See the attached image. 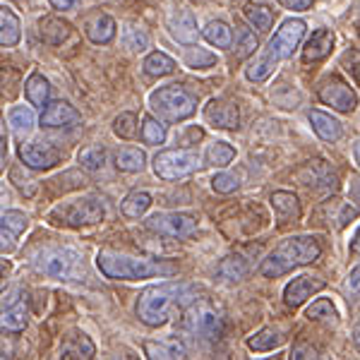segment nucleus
Masks as SVG:
<instances>
[{"instance_id":"obj_22","label":"nucleus","mask_w":360,"mask_h":360,"mask_svg":"<svg viewBox=\"0 0 360 360\" xmlns=\"http://www.w3.org/2000/svg\"><path fill=\"white\" fill-rule=\"evenodd\" d=\"M20 39H22L20 17H17L10 8L0 5V46L13 49V46L20 44Z\"/></svg>"},{"instance_id":"obj_21","label":"nucleus","mask_w":360,"mask_h":360,"mask_svg":"<svg viewBox=\"0 0 360 360\" xmlns=\"http://www.w3.org/2000/svg\"><path fill=\"white\" fill-rule=\"evenodd\" d=\"M86 37H89L91 44H111L115 39V20L111 15L106 13H96L91 15L89 20H86Z\"/></svg>"},{"instance_id":"obj_25","label":"nucleus","mask_w":360,"mask_h":360,"mask_svg":"<svg viewBox=\"0 0 360 360\" xmlns=\"http://www.w3.org/2000/svg\"><path fill=\"white\" fill-rule=\"evenodd\" d=\"M25 96L27 101L32 103V106H46L49 103V96H51V84L49 79L44 77V75L34 72L29 75V79L25 82Z\"/></svg>"},{"instance_id":"obj_33","label":"nucleus","mask_w":360,"mask_h":360,"mask_svg":"<svg viewBox=\"0 0 360 360\" xmlns=\"http://www.w3.org/2000/svg\"><path fill=\"white\" fill-rule=\"evenodd\" d=\"M94 353H96L94 344L84 334H75V339L63 344L60 348V358H94Z\"/></svg>"},{"instance_id":"obj_44","label":"nucleus","mask_w":360,"mask_h":360,"mask_svg":"<svg viewBox=\"0 0 360 360\" xmlns=\"http://www.w3.org/2000/svg\"><path fill=\"white\" fill-rule=\"evenodd\" d=\"M238 185H240V180H238L233 173H217V176L212 178V188H214V193H219V195L236 193Z\"/></svg>"},{"instance_id":"obj_52","label":"nucleus","mask_w":360,"mask_h":360,"mask_svg":"<svg viewBox=\"0 0 360 360\" xmlns=\"http://www.w3.org/2000/svg\"><path fill=\"white\" fill-rule=\"evenodd\" d=\"M291 358H319V356H317V351H315V348H312V346H307V344H298V346H293Z\"/></svg>"},{"instance_id":"obj_59","label":"nucleus","mask_w":360,"mask_h":360,"mask_svg":"<svg viewBox=\"0 0 360 360\" xmlns=\"http://www.w3.org/2000/svg\"><path fill=\"white\" fill-rule=\"evenodd\" d=\"M353 159H356V164L360 168V139H358L356 144H353Z\"/></svg>"},{"instance_id":"obj_16","label":"nucleus","mask_w":360,"mask_h":360,"mask_svg":"<svg viewBox=\"0 0 360 360\" xmlns=\"http://www.w3.org/2000/svg\"><path fill=\"white\" fill-rule=\"evenodd\" d=\"M41 125L51 127V130H58V127H75L82 123V115L77 113V108L70 106L68 101H51L44 106L41 111Z\"/></svg>"},{"instance_id":"obj_37","label":"nucleus","mask_w":360,"mask_h":360,"mask_svg":"<svg viewBox=\"0 0 360 360\" xmlns=\"http://www.w3.org/2000/svg\"><path fill=\"white\" fill-rule=\"evenodd\" d=\"M245 20L252 25L257 32H269L271 22H274V13H271L266 5H245Z\"/></svg>"},{"instance_id":"obj_38","label":"nucleus","mask_w":360,"mask_h":360,"mask_svg":"<svg viewBox=\"0 0 360 360\" xmlns=\"http://www.w3.org/2000/svg\"><path fill=\"white\" fill-rule=\"evenodd\" d=\"M236 58L238 60H245L257 51V37H255L252 29L248 27H236Z\"/></svg>"},{"instance_id":"obj_6","label":"nucleus","mask_w":360,"mask_h":360,"mask_svg":"<svg viewBox=\"0 0 360 360\" xmlns=\"http://www.w3.org/2000/svg\"><path fill=\"white\" fill-rule=\"evenodd\" d=\"M106 217V207L96 197H82L75 202H63L51 212V221L72 226V229H82V226H94L103 221Z\"/></svg>"},{"instance_id":"obj_34","label":"nucleus","mask_w":360,"mask_h":360,"mask_svg":"<svg viewBox=\"0 0 360 360\" xmlns=\"http://www.w3.org/2000/svg\"><path fill=\"white\" fill-rule=\"evenodd\" d=\"M123 44H125L127 51H132V53H142V51H147L149 49L147 29L135 25V22L125 25V29H123Z\"/></svg>"},{"instance_id":"obj_7","label":"nucleus","mask_w":360,"mask_h":360,"mask_svg":"<svg viewBox=\"0 0 360 360\" xmlns=\"http://www.w3.org/2000/svg\"><path fill=\"white\" fill-rule=\"evenodd\" d=\"M200 168V154L195 149H166L154 156V173L161 180L188 178Z\"/></svg>"},{"instance_id":"obj_54","label":"nucleus","mask_w":360,"mask_h":360,"mask_svg":"<svg viewBox=\"0 0 360 360\" xmlns=\"http://www.w3.org/2000/svg\"><path fill=\"white\" fill-rule=\"evenodd\" d=\"M56 10H72L77 5V0H49Z\"/></svg>"},{"instance_id":"obj_35","label":"nucleus","mask_w":360,"mask_h":360,"mask_svg":"<svg viewBox=\"0 0 360 360\" xmlns=\"http://www.w3.org/2000/svg\"><path fill=\"white\" fill-rule=\"evenodd\" d=\"M219 276L226 278V281H240L248 274V262L240 257V255H229V257L221 259L219 264Z\"/></svg>"},{"instance_id":"obj_10","label":"nucleus","mask_w":360,"mask_h":360,"mask_svg":"<svg viewBox=\"0 0 360 360\" xmlns=\"http://www.w3.org/2000/svg\"><path fill=\"white\" fill-rule=\"evenodd\" d=\"M39 271L56 278H72L77 274V255L72 250H60V248H51L44 250L37 259Z\"/></svg>"},{"instance_id":"obj_58","label":"nucleus","mask_w":360,"mask_h":360,"mask_svg":"<svg viewBox=\"0 0 360 360\" xmlns=\"http://www.w3.org/2000/svg\"><path fill=\"white\" fill-rule=\"evenodd\" d=\"M353 344H356V348L360 351V322L356 324V329H353Z\"/></svg>"},{"instance_id":"obj_27","label":"nucleus","mask_w":360,"mask_h":360,"mask_svg":"<svg viewBox=\"0 0 360 360\" xmlns=\"http://www.w3.org/2000/svg\"><path fill=\"white\" fill-rule=\"evenodd\" d=\"M142 68L149 77H166V75L176 72V60H173L171 56L161 53V51H154V53H149L147 58H144Z\"/></svg>"},{"instance_id":"obj_57","label":"nucleus","mask_w":360,"mask_h":360,"mask_svg":"<svg viewBox=\"0 0 360 360\" xmlns=\"http://www.w3.org/2000/svg\"><path fill=\"white\" fill-rule=\"evenodd\" d=\"M351 250L356 255H360V229L356 231V236H353V240H351Z\"/></svg>"},{"instance_id":"obj_41","label":"nucleus","mask_w":360,"mask_h":360,"mask_svg":"<svg viewBox=\"0 0 360 360\" xmlns=\"http://www.w3.org/2000/svg\"><path fill=\"white\" fill-rule=\"evenodd\" d=\"M142 139L147 144H164L166 125L161 123V120L152 118V115H147V118L142 120Z\"/></svg>"},{"instance_id":"obj_5","label":"nucleus","mask_w":360,"mask_h":360,"mask_svg":"<svg viewBox=\"0 0 360 360\" xmlns=\"http://www.w3.org/2000/svg\"><path fill=\"white\" fill-rule=\"evenodd\" d=\"M149 106L166 123H180V120H188L190 115H195L197 96L180 84H168L152 91Z\"/></svg>"},{"instance_id":"obj_30","label":"nucleus","mask_w":360,"mask_h":360,"mask_svg":"<svg viewBox=\"0 0 360 360\" xmlns=\"http://www.w3.org/2000/svg\"><path fill=\"white\" fill-rule=\"evenodd\" d=\"M305 317L310 319V322H319V324H334L339 322V312H336V307L332 300H327V298H319L315 300L310 307H307V312H305Z\"/></svg>"},{"instance_id":"obj_14","label":"nucleus","mask_w":360,"mask_h":360,"mask_svg":"<svg viewBox=\"0 0 360 360\" xmlns=\"http://www.w3.org/2000/svg\"><path fill=\"white\" fill-rule=\"evenodd\" d=\"M205 120L219 130H236L240 125V111L229 98H212L205 106Z\"/></svg>"},{"instance_id":"obj_47","label":"nucleus","mask_w":360,"mask_h":360,"mask_svg":"<svg viewBox=\"0 0 360 360\" xmlns=\"http://www.w3.org/2000/svg\"><path fill=\"white\" fill-rule=\"evenodd\" d=\"M341 63H344V68L353 75V79L360 84V51L348 49L344 53V58H341Z\"/></svg>"},{"instance_id":"obj_39","label":"nucleus","mask_w":360,"mask_h":360,"mask_svg":"<svg viewBox=\"0 0 360 360\" xmlns=\"http://www.w3.org/2000/svg\"><path fill=\"white\" fill-rule=\"evenodd\" d=\"M236 159V149L229 142H214L207 149V164L214 168H224Z\"/></svg>"},{"instance_id":"obj_17","label":"nucleus","mask_w":360,"mask_h":360,"mask_svg":"<svg viewBox=\"0 0 360 360\" xmlns=\"http://www.w3.org/2000/svg\"><path fill=\"white\" fill-rule=\"evenodd\" d=\"M322 288H324L322 278L295 276L293 281H288L286 288H283V300H286L288 307H298V305H303L307 298H312V293H319Z\"/></svg>"},{"instance_id":"obj_13","label":"nucleus","mask_w":360,"mask_h":360,"mask_svg":"<svg viewBox=\"0 0 360 360\" xmlns=\"http://www.w3.org/2000/svg\"><path fill=\"white\" fill-rule=\"evenodd\" d=\"M20 161L32 171H49L60 161V152L49 142H25L17 149Z\"/></svg>"},{"instance_id":"obj_11","label":"nucleus","mask_w":360,"mask_h":360,"mask_svg":"<svg viewBox=\"0 0 360 360\" xmlns=\"http://www.w3.org/2000/svg\"><path fill=\"white\" fill-rule=\"evenodd\" d=\"M188 324L197 336H202V339L217 341L224 336V317H221V312H217L212 305H205V303L195 305L193 310H190Z\"/></svg>"},{"instance_id":"obj_23","label":"nucleus","mask_w":360,"mask_h":360,"mask_svg":"<svg viewBox=\"0 0 360 360\" xmlns=\"http://www.w3.org/2000/svg\"><path fill=\"white\" fill-rule=\"evenodd\" d=\"M144 353L152 360H176V358H185V346L178 339L144 341Z\"/></svg>"},{"instance_id":"obj_1","label":"nucleus","mask_w":360,"mask_h":360,"mask_svg":"<svg viewBox=\"0 0 360 360\" xmlns=\"http://www.w3.org/2000/svg\"><path fill=\"white\" fill-rule=\"evenodd\" d=\"M197 291L190 283H159V286H149L139 293L135 310L139 322H144L147 327H161L176 312L193 305Z\"/></svg>"},{"instance_id":"obj_55","label":"nucleus","mask_w":360,"mask_h":360,"mask_svg":"<svg viewBox=\"0 0 360 360\" xmlns=\"http://www.w3.org/2000/svg\"><path fill=\"white\" fill-rule=\"evenodd\" d=\"M5 156H8V144H5V135H0V171L5 168Z\"/></svg>"},{"instance_id":"obj_43","label":"nucleus","mask_w":360,"mask_h":360,"mask_svg":"<svg viewBox=\"0 0 360 360\" xmlns=\"http://www.w3.org/2000/svg\"><path fill=\"white\" fill-rule=\"evenodd\" d=\"M217 63V56L209 53L205 49H193L185 53V65L188 68H195V70H205V68H212Z\"/></svg>"},{"instance_id":"obj_3","label":"nucleus","mask_w":360,"mask_h":360,"mask_svg":"<svg viewBox=\"0 0 360 360\" xmlns=\"http://www.w3.org/2000/svg\"><path fill=\"white\" fill-rule=\"evenodd\" d=\"M322 255L319 240L312 236H291L283 238L278 245L271 250L269 257L264 259L259 266V274L266 278H278L288 271H293L295 266L312 264Z\"/></svg>"},{"instance_id":"obj_32","label":"nucleus","mask_w":360,"mask_h":360,"mask_svg":"<svg viewBox=\"0 0 360 360\" xmlns=\"http://www.w3.org/2000/svg\"><path fill=\"white\" fill-rule=\"evenodd\" d=\"M8 123L17 137H25L34 127V111L29 106H13L8 115Z\"/></svg>"},{"instance_id":"obj_53","label":"nucleus","mask_w":360,"mask_h":360,"mask_svg":"<svg viewBox=\"0 0 360 360\" xmlns=\"http://www.w3.org/2000/svg\"><path fill=\"white\" fill-rule=\"evenodd\" d=\"M356 217H358V207L346 205V207H344V214L339 217V224H341V226H346L348 221H351V219H356Z\"/></svg>"},{"instance_id":"obj_28","label":"nucleus","mask_w":360,"mask_h":360,"mask_svg":"<svg viewBox=\"0 0 360 360\" xmlns=\"http://www.w3.org/2000/svg\"><path fill=\"white\" fill-rule=\"evenodd\" d=\"M305 171L310 173V178H303V185H307V188H312V185H315V188L317 185H324L327 190H336V176L324 166V161H310V164L305 166Z\"/></svg>"},{"instance_id":"obj_20","label":"nucleus","mask_w":360,"mask_h":360,"mask_svg":"<svg viewBox=\"0 0 360 360\" xmlns=\"http://www.w3.org/2000/svg\"><path fill=\"white\" fill-rule=\"evenodd\" d=\"M271 207H274V214H276V221L278 224H291V221H298L300 219V202L298 197L293 193H286V190H276L271 193Z\"/></svg>"},{"instance_id":"obj_2","label":"nucleus","mask_w":360,"mask_h":360,"mask_svg":"<svg viewBox=\"0 0 360 360\" xmlns=\"http://www.w3.org/2000/svg\"><path fill=\"white\" fill-rule=\"evenodd\" d=\"M305 37V22L303 20H286L281 27L276 29V34L269 39L266 49L255 58L252 63L245 68V77L250 82H264L274 68L281 60H288L293 56V51L298 49L300 39Z\"/></svg>"},{"instance_id":"obj_4","label":"nucleus","mask_w":360,"mask_h":360,"mask_svg":"<svg viewBox=\"0 0 360 360\" xmlns=\"http://www.w3.org/2000/svg\"><path fill=\"white\" fill-rule=\"evenodd\" d=\"M96 266L103 276L115 278V281H137V278L176 274V264L127 257V255L113 252V250H101V252L96 255Z\"/></svg>"},{"instance_id":"obj_46","label":"nucleus","mask_w":360,"mask_h":360,"mask_svg":"<svg viewBox=\"0 0 360 360\" xmlns=\"http://www.w3.org/2000/svg\"><path fill=\"white\" fill-rule=\"evenodd\" d=\"M0 224L8 226V229L13 231V233L20 236V233H25V231H27L29 219L22 212H15V209H13V212H5L3 217H0Z\"/></svg>"},{"instance_id":"obj_61","label":"nucleus","mask_w":360,"mask_h":360,"mask_svg":"<svg viewBox=\"0 0 360 360\" xmlns=\"http://www.w3.org/2000/svg\"><path fill=\"white\" fill-rule=\"evenodd\" d=\"M358 27H360V25H358Z\"/></svg>"},{"instance_id":"obj_18","label":"nucleus","mask_w":360,"mask_h":360,"mask_svg":"<svg viewBox=\"0 0 360 360\" xmlns=\"http://www.w3.org/2000/svg\"><path fill=\"white\" fill-rule=\"evenodd\" d=\"M307 120H310L315 135L319 139H324V142H339L341 135H344V127H341L339 120H336L334 115L324 113V111L312 108V111H307Z\"/></svg>"},{"instance_id":"obj_29","label":"nucleus","mask_w":360,"mask_h":360,"mask_svg":"<svg viewBox=\"0 0 360 360\" xmlns=\"http://www.w3.org/2000/svg\"><path fill=\"white\" fill-rule=\"evenodd\" d=\"M115 166H118V171H125V173L144 171V166H147V156H144L142 149H135V147L120 149V152L115 154Z\"/></svg>"},{"instance_id":"obj_8","label":"nucleus","mask_w":360,"mask_h":360,"mask_svg":"<svg viewBox=\"0 0 360 360\" xmlns=\"http://www.w3.org/2000/svg\"><path fill=\"white\" fill-rule=\"evenodd\" d=\"M147 229L154 233H161L166 238H190L197 233V219L193 214H183V212H166V214H154L147 219Z\"/></svg>"},{"instance_id":"obj_50","label":"nucleus","mask_w":360,"mask_h":360,"mask_svg":"<svg viewBox=\"0 0 360 360\" xmlns=\"http://www.w3.org/2000/svg\"><path fill=\"white\" fill-rule=\"evenodd\" d=\"M10 274H13V264H10V259H0V293H3L5 286H8Z\"/></svg>"},{"instance_id":"obj_45","label":"nucleus","mask_w":360,"mask_h":360,"mask_svg":"<svg viewBox=\"0 0 360 360\" xmlns=\"http://www.w3.org/2000/svg\"><path fill=\"white\" fill-rule=\"evenodd\" d=\"M344 293H346V298L351 305H360V264L351 271V274H348V278L344 281Z\"/></svg>"},{"instance_id":"obj_26","label":"nucleus","mask_w":360,"mask_h":360,"mask_svg":"<svg viewBox=\"0 0 360 360\" xmlns=\"http://www.w3.org/2000/svg\"><path fill=\"white\" fill-rule=\"evenodd\" d=\"M202 37L212 46H217V49H231V46H233V29L221 20L209 22V25L202 29Z\"/></svg>"},{"instance_id":"obj_15","label":"nucleus","mask_w":360,"mask_h":360,"mask_svg":"<svg viewBox=\"0 0 360 360\" xmlns=\"http://www.w3.org/2000/svg\"><path fill=\"white\" fill-rule=\"evenodd\" d=\"M168 32H171V37L183 46H195L197 39H200V29H197L195 15L185 8H176L168 15Z\"/></svg>"},{"instance_id":"obj_60","label":"nucleus","mask_w":360,"mask_h":360,"mask_svg":"<svg viewBox=\"0 0 360 360\" xmlns=\"http://www.w3.org/2000/svg\"><path fill=\"white\" fill-rule=\"evenodd\" d=\"M0 135H5V130H3V120H0Z\"/></svg>"},{"instance_id":"obj_9","label":"nucleus","mask_w":360,"mask_h":360,"mask_svg":"<svg viewBox=\"0 0 360 360\" xmlns=\"http://www.w3.org/2000/svg\"><path fill=\"white\" fill-rule=\"evenodd\" d=\"M317 96L322 103L332 106L339 113H353L358 106V96L356 91L348 86L344 79L339 77H327L322 84L317 86Z\"/></svg>"},{"instance_id":"obj_19","label":"nucleus","mask_w":360,"mask_h":360,"mask_svg":"<svg viewBox=\"0 0 360 360\" xmlns=\"http://www.w3.org/2000/svg\"><path fill=\"white\" fill-rule=\"evenodd\" d=\"M332 49H334L332 29H317V32H312V37L307 39L305 49H303V60L305 63H319L332 53Z\"/></svg>"},{"instance_id":"obj_49","label":"nucleus","mask_w":360,"mask_h":360,"mask_svg":"<svg viewBox=\"0 0 360 360\" xmlns=\"http://www.w3.org/2000/svg\"><path fill=\"white\" fill-rule=\"evenodd\" d=\"M10 180H13V183H15L17 188H20L27 197H32L34 193H37V185H34L29 178H22V176H20V168H13V171H10Z\"/></svg>"},{"instance_id":"obj_12","label":"nucleus","mask_w":360,"mask_h":360,"mask_svg":"<svg viewBox=\"0 0 360 360\" xmlns=\"http://www.w3.org/2000/svg\"><path fill=\"white\" fill-rule=\"evenodd\" d=\"M29 324V305L27 295L17 291L13 298L0 305V332L5 334H20Z\"/></svg>"},{"instance_id":"obj_42","label":"nucleus","mask_w":360,"mask_h":360,"mask_svg":"<svg viewBox=\"0 0 360 360\" xmlns=\"http://www.w3.org/2000/svg\"><path fill=\"white\" fill-rule=\"evenodd\" d=\"M113 132L120 139H132L137 135V115L130 111L120 113L118 118L113 120Z\"/></svg>"},{"instance_id":"obj_36","label":"nucleus","mask_w":360,"mask_h":360,"mask_svg":"<svg viewBox=\"0 0 360 360\" xmlns=\"http://www.w3.org/2000/svg\"><path fill=\"white\" fill-rule=\"evenodd\" d=\"M149 207H152V195H149V193H139V190L130 193L123 200V214H125L127 219H139Z\"/></svg>"},{"instance_id":"obj_31","label":"nucleus","mask_w":360,"mask_h":360,"mask_svg":"<svg viewBox=\"0 0 360 360\" xmlns=\"http://www.w3.org/2000/svg\"><path fill=\"white\" fill-rule=\"evenodd\" d=\"M283 336L278 329H271V327H264L259 329L257 334H252L248 339V348H252V351L262 353V351H274L276 346H281Z\"/></svg>"},{"instance_id":"obj_40","label":"nucleus","mask_w":360,"mask_h":360,"mask_svg":"<svg viewBox=\"0 0 360 360\" xmlns=\"http://www.w3.org/2000/svg\"><path fill=\"white\" fill-rule=\"evenodd\" d=\"M79 166L84 171H98V168L106 166V149L101 144H91V147H84L79 152Z\"/></svg>"},{"instance_id":"obj_48","label":"nucleus","mask_w":360,"mask_h":360,"mask_svg":"<svg viewBox=\"0 0 360 360\" xmlns=\"http://www.w3.org/2000/svg\"><path fill=\"white\" fill-rule=\"evenodd\" d=\"M17 248V233L0 224V255H8Z\"/></svg>"},{"instance_id":"obj_56","label":"nucleus","mask_w":360,"mask_h":360,"mask_svg":"<svg viewBox=\"0 0 360 360\" xmlns=\"http://www.w3.org/2000/svg\"><path fill=\"white\" fill-rule=\"evenodd\" d=\"M202 135H205V132H202L200 127H193V130L188 132V137H185L183 142H185V144H190V139H202Z\"/></svg>"},{"instance_id":"obj_51","label":"nucleus","mask_w":360,"mask_h":360,"mask_svg":"<svg viewBox=\"0 0 360 360\" xmlns=\"http://www.w3.org/2000/svg\"><path fill=\"white\" fill-rule=\"evenodd\" d=\"M278 3H281L283 8H288V10H298V13H303V10L312 8V3H315V0H278Z\"/></svg>"},{"instance_id":"obj_24","label":"nucleus","mask_w":360,"mask_h":360,"mask_svg":"<svg viewBox=\"0 0 360 360\" xmlns=\"http://www.w3.org/2000/svg\"><path fill=\"white\" fill-rule=\"evenodd\" d=\"M41 39L49 46H60L63 41H68L72 29H70L68 22H63L60 17H46L41 20V29H39Z\"/></svg>"}]
</instances>
